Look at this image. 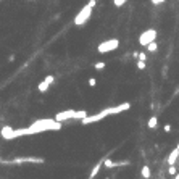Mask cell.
<instances>
[{
    "mask_svg": "<svg viewBox=\"0 0 179 179\" xmlns=\"http://www.w3.org/2000/svg\"><path fill=\"white\" fill-rule=\"evenodd\" d=\"M29 127L34 134L44 132V131H58L61 127V121H57V120H37V121L32 123Z\"/></svg>",
    "mask_w": 179,
    "mask_h": 179,
    "instance_id": "6da1fadb",
    "label": "cell"
},
{
    "mask_svg": "<svg viewBox=\"0 0 179 179\" xmlns=\"http://www.w3.org/2000/svg\"><path fill=\"white\" fill-rule=\"evenodd\" d=\"M108 115H116L115 107L105 108V110L100 111V113H95V115H87V116H84V118L81 120V123H82V124H91V123H97V121H102L103 118H107Z\"/></svg>",
    "mask_w": 179,
    "mask_h": 179,
    "instance_id": "7a4b0ae2",
    "label": "cell"
},
{
    "mask_svg": "<svg viewBox=\"0 0 179 179\" xmlns=\"http://www.w3.org/2000/svg\"><path fill=\"white\" fill-rule=\"evenodd\" d=\"M3 139H16V137H21V136H31V134H34L31 131V127H24V129H12V127L5 126L2 127V131H0Z\"/></svg>",
    "mask_w": 179,
    "mask_h": 179,
    "instance_id": "3957f363",
    "label": "cell"
},
{
    "mask_svg": "<svg viewBox=\"0 0 179 179\" xmlns=\"http://www.w3.org/2000/svg\"><path fill=\"white\" fill-rule=\"evenodd\" d=\"M84 116H87V113L84 110H66V111H61V113H58L57 116H55V120L57 121H66V120H71V118H76V120H82Z\"/></svg>",
    "mask_w": 179,
    "mask_h": 179,
    "instance_id": "277c9868",
    "label": "cell"
},
{
    "mask_svg": "<svg viewBox=\"0 0 179 179\" xmlns=\"http://www.w3.org/2000/svg\"><path fill=\"white\" fill-rule=\"evenodd\" d=\"M92 8H94V7H91V5L87 3L86 7H84V8L81 10V12L76 15V18H74V24H76V26H82L84 23H86V21H87L89 18H91V15H92Z\"/></svg>",
    "mask_w": 179,
    "mask_h": 179,
    "instance_id": "5b68a950",
    "label": "cell"
},
{
    "mask_svg": "<svg viewBox=\"0 0 179 179\" xmlns=\"http://www.w3.org/2000/svg\"><path fill=\"white\" fill-rule=\"evenodd\" d=\"M120 47V41L118 39H110V41H105V42H102L98 45V52L100 53H107V52H111V50H116Z\"/></svg>",
    "mask_w": 179,
    "mask_h": 179,
    "instance_id": "8992f818",
    "label": "cell"
},
{
    "mask_svg": "<svg viewBox=\"0 0 179 179\" xmlns=\"http://www.w3.org/2000/svg\"><path fill=\"white\" fill-rule=\"evenodd\" d=\"M156 39V31L155 29H147V31H144L141 36H139V44L144 47H147L150 42H153Z\"/></svg>",
    "mask_w": 179,
    "mask_h": 179,
    "instance_id": "52a82bcc",
    "label": "cell"
},
{
    "mask_svg": "<svg viewBox=\"0 0 179 179\" xmlns=\"http://www.w3.org/2000/svg\"><path fill=\"white\" fill-rule=\"evenodd\" d=\"M177 160H179V149L176 147L174 150H171V152H170V155H168V158H166V161H168V165H176Z\"/></svg>",
    "mask_w": 179,
    "mask_h": 179,
    "instance_id": "ba28073f",
    "label": "cell"
},
{
    "mask_svg": "<svg viewBox=\"0 0 179 179\" xmlns=\"http://www.w3.org/2000/svg\"><path fill=\"white\" fill-rule=\"evenodd\" d=\"M42 158H34V156H32V158H15V160H12V163H42Z\"/></svg>",
    "mask_w": 179,
    "mask_h": 179,
    "instance_id": "9c48e42d",
    "label": "cell"
},
{
    "mask_svg": "<svg viewBox=\"0 0 179 179\" xmlns=\"http://www.w3.org/2000/svg\"><path fill=\"white\" fill-rule=\"evenodd\" d=\"M102 165H103V160H102V161H98V163L92 168V171H91V174H89V177H91V179L95 177V176L98 174V171H100V168H102Z\"/></svg>",
    "mask_w": 179,
    "mask_h": 179,
    "instance_id": "30bf717a",
    "label": "cell"
},
{
    "mask_svg": "<svg viewBox=\"0 0 179 179\" xmlns=\"http://www.w3.org/2000/svg\"><path fill=\"white\" fill-rule=\"evenodd\" d=\"M141 174H142V177H145V179H149L150 176H152V173H150V166H142V170H141Z\"/></svg>",
    "mask_w": 179,
    "mask_h": 179,
    "instance_id": "8fae6325",
    "label": "cell"
},
{
    "mask_svg": "<svg viewBox=\"0 0 179 179\" xmlns=\"http://www.w3.org/2000/svg\"><path fill=\"white\" fill-rule=\"evenodd\" d=\"M147 126L150 127V129H155V127L158 126V120H156V116H152V118L147 121Z\"/></svg>",
    "mask_w": 179,
    "mask_h": 179,
    "instance_id": "7c38bea8",
    "label": "cell"
},
{
    "mask_svg": "<svg viewBox=\"0 0 179 179\" xmlns=\"http://www.w3.org/2000/svg\"><path fill=\"white\" fill-rule=\"evenodd\" d=\"M48 86H50V84L45 81V79H44L41 84H39V86H37V89H39V91H41V92H45L47 91V89H48Z\"/></svg>",
    "mask_w": 179,
    "mask_h": 179,
    "instance_id": "4fadbf2b",
    "label": "cell"
},
{
    "mask_svg": "<svg viewBox=\"0 0 179 179\" xmlns=\"http://www.w3.org/2000/svg\"><path fill=\"white\" fill-rule=\"evenodd\" d=\"M147 50H149V52H152V53H153V52H156V50H158V44H156L155 41H153V42H150L149 45H147Z\"/></svg>",
    "mask_w": 179,
    "mask_h": 179,
    "instance_id": "5bb4252c",
    "label": "cell"
},
{
    "mask_svg": "<svg viewBox=\"0 0 179 179\" xmlns=\"http://www.w3.org/2000/svg\"><path fill=\"white\" fill-rule=\"evenodd\" d=\"M176 173H177V170H176V165H170V168H168V174L174 176Z\"/></svg>",
    "mask_w": 179,
    "mask_h": 179,
    "instance_id": "9a60e30c",
    "label": "cell"
},
{
    "mask_svg": "<svg viewBox=\"0 0 179 179\" xmlns=\"http://www.w3.org/2000/svg\"><path fill=\"white\" fill-rule=\"evenodd\" d=\"M127 2V0H113V3H115V7H123Z\"/></svg>",
    "mask_w": 179,
    "mask_h": 179,
    "instance_id": "2e32d148",
    "label": "cell"
},
{
    "mask_svg": "<svg viewBox=\"0 0 179 179\" xmlns=\"http://www.w3.org/2000/svg\"><path fill=\"white\" fill-rule=\"evenodd\" d=\"M94 66H95V70H98V71H102V70L105 68V63H103V61H98V63H95V65H94Z\"/></svg>",
    "mask_w": 179,
    "mask_h": 179,
    "instance_id": "e0dca14e",
    "label": "cell"
},
{
    "mask_svg": "<svg viewBox=\"0 0 179 179\" xmlns=\"http://www.w3.org/2000/svg\"><path fill=\"white\" fill-rule=\"evenodd\" d=\"M137 68H139V70H145V61H144V60H139V61H137Z\"/></svg>",
    "mask_w": 179,
    "mask_h": 179,
    "instance_id": "ac0fdd59",
    "label": "cell"
},
{
    "mask_svg": "<svg viewBox=\"0 0 179 179\" xmlns=\"http://www.w3.org/2000/svg\"><path fill=\"white\" fill-rule=\"evenodd\" d=\"M171 129H173L171 124H165V126H163V131H165V132H171Z\"/></svg>",
    "mask_w": 179,
    "mask_h": 179,
    "instance_id": "d6986e66",
    "label": "cell"
},
{
    "mask_svg": "<svg viewBox=\"0 0 179 179\" xmlns=\"http://www.w3.org/2000/svg\"><path fill=\"white\" fill-rule=\"evenodd\" d=\"M95 84H97V81L94 79V77H91V79H89V86H91V87H94Z\"/></svg>",
    "mask_w": 179,
    "mask_h": 179,
    "instance_id": "ffe728a7",
    "label": "cell"
},
{
    "mask_svg": "<svg viewBox=\"0 0 179 179\" xmlns=\"http://www.w3.org/2000/svg\"><path fill=\"white\" fill-rule=\"evenodd\" d=\"M137 60H144V61H145V60H147V55H145L144 52H142V53H139V58H137Z\"/></svg>",
    "mask_w": 179,
    "mask_h": 179,
    "instance_id": "44dd1931",
    "label": "cell"
},
{
    "mask_svg": "<svg viewBox=\"0 0 179 179\" xmlns=\"http://www.w3.org/2000/svg\"><path fill=\"white\" fill-rule=\"evenodd\" d=\"M53 79H55V77H53L52 74H50V76H47V77H45V81H47L48 84H52V82H53Z\"/></svg>",
    "mask_w": 179,
    "mask_h": 179,
    "instance_id": "7402d4cb",
    "label": "cell"
},
{
    "mask_svg": "<svg viewBox=\"0 0 179 179\" xmlns=\"http://www.w3.org/2000/svg\"><path fill=\"white\" fill-rule=\"evenodd\" d=\"M153 5H160V3H163V2H166V0H150Z\"/></svg>",
    "mask_w": 179,
    "mask_h": 179,
    "instance_id": "603a6c76",
    "label": "cell"
},
{
    "mask_svg": "<svg viewBox=\"0 0 179 179\" xmlns=\"http://www.w3.org/2000/svg\"><path fill=\"white\" fill-rule=\"evenodd\" d=\"M95 3H97V0H89V5H91V7H95Z\"/></svg>",
    "mask_w": 179,
    "mask_h": 179,
    "instance_id": "cb8c5ba5",
    "label": "cell"
},
{
    "mask_svg": "<svg viewBox=\"0 0 179 179\" xmlns=\"http://www.w3.org/2000/svg\"><path fill=\"white\" fill-rule=\"evenodd\" d=\"M174 177H176V179H179V173H176V174H174Z\"/></svg>",
    "mask_w": 179,
    "mask_h": 179,
    "instance_id": "d4e9b609",
    "label": "cell"
},
{
    "mask_svg": "<svg viewBox=\"0 0 179 179\" xmlns=\"http://www.w3.org/2000/svg\"><path fill=\"white\" fill-rule=\"evenodd\" d=\"M177 149H179V144H177Z\"/></svg>",
    "mask_w": 179,
    "mask_h": 179,
    "instance_id": "484cf974",
    "label": "cell"
}]
</instances>
